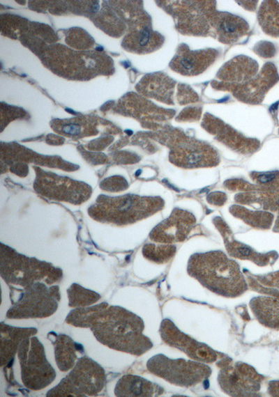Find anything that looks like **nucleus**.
I'll return each mask as SVG.
<instances>
[{
	"instance_id": "obj_8",
	"label": "nucleus",
	"mask_w": 279,
	"mask_h": 397,
	"mask_svg": "<svg viewBox=\"0 0 279 397\" xmlns=\"http://www.w3.org/2000/svg\"><path fill=\"white\" fill-rule=\"evenodd\" d=\"M220 365L218 382L224 392L233 396H251L259 390L263 377L252 366L241 362L232 364L229 359Z\"/></svg>"
},
{
	"instance_id": "obj_2",
	"label": "nucleus",
	"mask_w": 279,
	"mask_h": 397,
	"mask_svg": "<svg viewBox=\"0 0 279 397\" xmlns=\"http://www.w3.org/2000/svg\"><path fill=\"white\" fill-rule=\"evenodd\" d=\"M188 272L206 288L223 297H236L248 290L239 265L222 251L193 254Z\"/></svg>"
},
{
	"instance_id": "obj_19",
	"label": "nucleus",
	"mask_w": 279,
	"mask_h": 397,
	"mask_svg": "<svg viewBox=\"0 0 279 397\" xmlns=\"http://www.w3.org/2000/svg\"><path fill=\"white\" fill-rule=\"evenodd\" d=\"M175 247L174 246H159L156 247L154 245H149L144 249V255L158 263H164L167 261L175 253Z\"/></svg>"
},
{
	"instance_id": "obj_23",
	"label": "nucleus",
	"mask_w": 279,
	"mask_h": 397,
	"mask_svg": "<svg viewBox=\"0 0 279 397\" xmlns=\"http://www.w3.org/2000/svg\"><path fill=\"white\" fill-rule=\"evenodd\" d=\"M202 109L200 107H190L183 109L176 118L178 121H193L201 117Z\"/></svg>"
},
{
	"instance_id": "obj_24",
	"label": "nucleus",
	"mask_w": 279,
	"mask_h": 397,
	"mask_svg": "<svg viewBox=\"0 0 279 397\" xmlns=\"http://www.w3.org/2000/svg\"><path fill=\"white\" fill-rule=\"evenodd\" d=\"M62 132L68 135L76 136L81 133V125L75 121H68L61 125Z\"/></svg>"
},
{
	"instance_id": "obj_3",
	"label": "nucleus",
	"mask_w": 279,
	"mask_h": 397,
	"mask_svg": "<svg viewBox=\"0 0 279 397\" xmlns=\"http://www.w3.org/2000/svg\"><path fill=\"white\" fill-rule=\"evenodd\" d=\"M163 8L174 20L176 29L181 34L211 36V17L216 10L215 1H161Z\"/></svg>"
},
{
	"instance_id": "obj_25",
	"label": "nucleus",
	"mask_w": 279,
	"mask_h": 397,
	"mask_svg": "<svg viewBox=\"0 0 279 397\" xmlns=\"http://www.w3.org/2000/svg\"><path fill=\"white\" fill-rule=\"evenodd\" d=\"M264 283L266 286L275 287L273 288H277L279 290V272L266 277V280L264 282Z\"/></svg>"
},
{
	"instance_id": "obj_16",
	"label": "nucleus",
	"mask_w": 279,
	"mask_h": 397,
	"mask_svg": "<svg viewBox=\"0 0 279 397\" xmlns=\"http://www.w3.org/2000/svg\"><path fill=\"white\" fill-rule=\"evenodd\" d=\"M250 306L262 324L268 327L279 329V294L273 297H254Z\"/></svg>"
},
{
	"instance_id": "obj_9",
	"label": "nucleus",
	"mask_w": 279,
	"mask_h": 397,
	"mask_svg": "<svg viewBox=\"0 0 279 397\" xmlns=\"http://www.w3.org/2000/svg\"><path fill=\"white\" fill-rule=\"evenodd\" d=\"M218 56L219 52L216 49L191 50L186 44L181 43L169 65L181 75L196 76L204 72Z\"/></svg>"
},
{
	"instance_id": "obj_13",
	"label": "nucleus",
	"mask_w": 279,
	"mask_h": 397,
	"mask_svg": "<svg viewBox=\"0 0 279 397\" xmlns=\"http://www.w3.org/2000/svg\"><path fill=\"white\" fill-rule=\"evenodd\" d=\"M194 222L192 215L183 210L175 211L169 218L153 231L151 239L168 244L183 241Z\"/></svg>"
},
{
	"instance_id": "obj_18",
	"label": "nucleus",
	"mask_w": 279,
	"mask_h": 397,
	"mask_svg": "<svg viewBox=\"0 0 279 397\" xmlns=\"http://www.w3.org/2000/svg\"><path fill=\"white\" fill-rule=\"evenodd\" d=\"M257 20L262 31L273 38H279V2L264 1L257 13Z\"/></svg>"
},
{
	"instance_id": "obj_10",
	"label": "nucleus",
	"mask_w": 279,
	"mask_h": 397,
	"mask_svg": "<svg viewBox=\"0 0 279 397\" xmlns=\"http://www.w3.org/2000/svg\"><path fill=\"white\" fill-rule=\"evenodd\" d=\"M160 334L167 344L182 350L194 360L213 362L218 358V354L213 349L181 332L170 320H163Z\"/></svg>"
},
{
	"instance_id": "obj_5",
	"label": "nucleus",
	"mask_w": 279,
	"mask_h": 397,
	"mask_svg": "<svg viewBox=\"0 0 279 397\" xmlns=\"http://www.w3.org/2000/svg\"><path fill=\"white\" fill-rule=\"evenodd\" d=\"M167 143L170 148L169 159L183 168L213 166L218 164L217 151L207 143L186 136L182 131H169Z\"/></svg>"
},
{
	"instance_id": "obj_14",
	"label": "nucleus",
	"mask_w": 279,
	"mask_h": 397,
	"mask_svg": "<svg viewBox=\"0 0 279 397\" xmlns=\"http://www.w3.org/2000/svg\"><path fill=\"white\" fill-rule=\"evenodd\" d=\"M259 70V64L253 59L239 55L230 59L218 70L216 77L230 84H241L254 77Z\"/></svg>"
},
{
	"instance_id": "obj_6",
	"label": "nucleus",
	"mask_w": 279,
	"mask_h": 397,
	"mask_svg": "<svg viewBox=\"0 0 279 397\" xmlns=\"http://www.w3.org/2000/svg\"><path fill=\"white\" fill-rule=\"evenodd\" d=\"M147 368L154 375L180 387H190L207 379L211 369L198 361L172 359L159 354L147 362Z\"/></svg>"
},
{
	"instance_id": "obj_22",
	"label": "nucleus",
	"mask_w": 279,
	"mask_h": 397,
	"mask_svg": "<svg viewBox=\"0 0 279 397\" xmlns=\"http://www.w3.org/2000/svg\"><path fill=\"white\" fill-rule=\"evenodd\" d=\"M253 51L262 58H271L276 52L274 45L269 41H260L255 44Z\"/></svg>"
},
{
	"instance_id": "obj_20",
	"label": "nucleus",
	"mask_w": 279,
	"mask_h": 397,
	"mask_svg": "<svg viewBox=\"0 0 279 397\" xmlns=\"http://www.w3.org/2000/svg\"><path fill=\"white\" fill-rule=\"evenodd\" d=\"M176 98L178 104L181 105L195 103L199 101V96L197 93L190 86L185 84H178Z\"/></svg>"
},
{
	"instance_id": "obj_4",
	"label": "nucleus",
	"mask_w": 279,
	"mask_h": 397,
	"mask_svg": "<svg viewBox=\"0 0 279 397\" xmlns=\"http://www.w3.org/2000/svg\"><path fill=\"white\" fill-rule=\"evenodd\" d=\"M93 210V216L114 223L133 222L153 214L163 205L158 198L126 195L105 198Z\"/></svg>"
},
{
	"instance_id": "obj_15",
	"label": "nucleus",
	"mask_w": 279,
	"mask_h": 397,
	"mask_svg": "<svg viewBox=\"0 0 279 397\" xmlns=\"http://www.w3.org/2000/svg\"><path fill=\"white\" fill-rule=\"evenodd\" d=\"M176 81L163 72L146 75L138 84L144 95L167 104H174Z\"/></svg>"
},
{
	"instance_id": "obj_7",
	"label": "nucleus",
	"mask_w": 279,
	"mask_h": 397,
	"mask_svg": "<svg viewBox=\"0 0 279 397\" xmlns=\"http://www.w3.org/2000/svg\"><path fill=\"white\" fill-rule=\"evenodd\" d=\"M279 81L276 65L266 63L252 79L241 84H230L213 80L211 86L218 91L230 92L239 101L250 104H259L268 91Z\"/></svg>"
},
{
	"instance_id": "obj_26",
	"label": "nucleus",
	"mask_w": 279,
	"mask_h": 397,
	"mask_svg": "<svg viewBox=\"0 0 279 397\" xmlns=\"http://www.w3.org/2000/svg\"><path fill=\"white\" fill-rule=\"evenodd\" d=\"M237 3H239L241 6H242L246 10H255L256 9L257 7V3L258 2L257 1H236Z\"/></svg>"
},
{
	"instance_id": "obj_17",
	"label": "nucleus",
	"mask_w": 279,
	"mask_h": 397,
	"mask_svg": "<svg viewBox=\"0 0 279 397\" xmlns=\"http://www.w3.org/2000/svg\"><path fill=\"white\" fill-rule=\"evenodd\" d=\"M121 390L116 396H152L162 393L158 385L138 376H123L116 386V391Z\"/></svg>"
},
{
	"instance_id": "obj_27",
	"label": "nucleus",
	"mask_w": 279,
	"mask_h": 397,
	"mask_svg": "<svg viewBox=\"0 0 279 397\" xmlns=\"http://www.w3.org/2000/svg\"><path fill=\"white\" fill-rule=\"evenodd\" d=\"M66 111H68L71 114H75L76 113L75 111H73V110H70V109H66Z\"/></svg>"
},
{
	"instance_id": "obj_12",
	"label": "nucleus",
	"mask_w": 279,
	"mask_h": 397,
	"mask_svg": "<svg viewBox=\"0 0 279 397\" xmlns=\"http://www.w3.org/2000/svg\"><path fill=\"white\" fill-rule=\"evenodd\" d=\"M213 38L230 45L237 42L249 31V25L242 17L228 12L216 10L211 17Z\"/></svg>"
},
{
	"instance_id": "obj_1",
	"label": "nucleus",
	"mask_w": 279,
	"mask_h": 397,
	"mask_svg": "<svg viewBox=\"0 0 279 397\" xmlns=\"http://www.w3.org/2000/svg\"><path fill=\"white\" fill-rule=\"evenodd\" d=\"M142 319L124 309L111 306L100 311L92 324L97 339L115 350L140 355L152 347L142 334Z\"/></svg>"
},
{
	"instance_id": "obj_21",
	"label": "nucleus",
	"mask_w": 279,
	"mask_h": 397,
	"mask_svg": "<svg viewBox=\"0 0 279 397\" xmlns=\"http://www.w3.org/2000/svg\"><path fill=\"white\" fill-rule=\"evenodd\" d=\"M227 249L229 253L235 257L252 259L253 260H257V263H259L257 260L258 254L255 253L246 245L238 244L236 247L232 245Z\"/></svg>"
},
{
	"instance_id": "obj_11",
	"label": "nucleus",
	"mask_w": 279,
	"mask_h": 397,
	"mask_svg": "<svg viewBox=\"0 0 279 397\" xmlns=\"http://www.w3.org/2000/svg\"><path fill=\"white\" fill-rule=\"evenodd\" d=\"M202 125L208 132L216 135L219 141L236 150L248 153L259 147V141L242 136L232 127L210 114H204Z\"/></svg>"
}]
</instances>
